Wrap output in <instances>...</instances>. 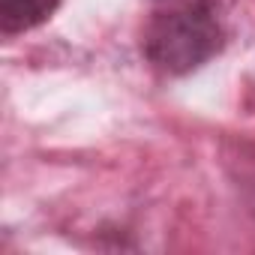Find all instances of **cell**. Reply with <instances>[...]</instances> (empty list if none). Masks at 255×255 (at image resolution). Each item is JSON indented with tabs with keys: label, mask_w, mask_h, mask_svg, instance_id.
<instances>
[{
	"label": "cell",
	"mask_w": 255,
	"mask_h": 255,
	"mask_svg": "<svg viewBox=\"0 0 255 255\" xmlns=\"http://www.w3.org/2000/svg\"><path fill=\"white\" fill-rule=\"evenodd\" d=\"M141 48L147 63L168 78L201 69L225 48L219 0H183L165 12H156L144 30Z\"/></svg>",
	"instance_id": "cell-1"
},
{
	"label": "cell",
	"mask_w": 255,
	"mask_h": 255,
	"mask_svg": "<svg viewBox=\"0 0 255 255\" xmlns=\"http://www.w3.org/2000/svg\"><path fill=\"white\" fill-rule=\"evenodd\" d=\"M63 0H0V30L3 36L27 33L39 24H45Z\"/></svg>",
	"instance_id": "cell-2"
}]
</instances>
